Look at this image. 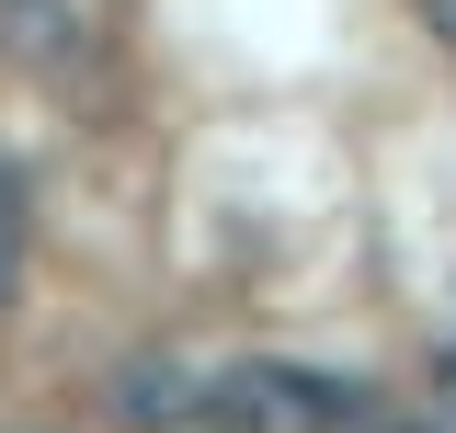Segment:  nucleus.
I'll use <instances>...</instances> for the list:
<instances>
[{
	"mask_svg": "<svg viewBox=\"0 0 456 433\" xmlns=\"http://www.w3.org/2000/svg\"><path fill=\"white\" fill-rule=\"evenodd\" d=\"M126 411H137V422H194V377H183V365H126Z\"/></svg>",
	"mask_w": 456,
	"mask_h": 433,
	"instance_id": "nucleus-3",
	"label": "nucleus"
},
{
	"mask_svg": "<svg viewBox=\"0 0 456 433\" xmlns=\"http://www.w3.org/2000/svg\"><path fill=\"white\" fill-rule=\"evenodd\" d=\"M388 433H434V422H388Z\"/></svg>",
	"mask_w": 456,
	"mask_h": 433,
	"instance_id": "nucleus-6",
	"label": "nucleus"
},
{
	"mask_svg": "<svg viewBox=\"0 0 456 433\" xmlns=\"http://www.w3.org/2000/svg\"><path fill=\"white\" fill-rule=\"evenodd\" d=\"M194 422L206 433H331V422H354V388L297 377V365H228V377L194 388Z\"/></svg>",
	"mask_w": 456,
	"mask_h": 433,
	"instance_id": "nucleus-1",
	"label": "nucleus"
},
{
	"mask_svg": "<svg viewBox=\"0 0 456 433\" xmlns=\"http://www.w3.org/2000/svg\"><path fill=\"white\" fill-rule=\"evenodd\" d=\"M422 23H434V35H445V57H456V0H422Z\"/></svg>",
	"mask_w": 456,
	"mask_h": 433,
	"instance_id": "nucleus-5",
	"label": "nucleus"
},
{
	"mask_svg": "<svg viewBox=\"0 0 456 433\" xmlns=\"http://www.w3.org/2000/svg\"><path fill=\"white\" fill-rule=\"evenodd\" d=\"M0 46L23 57V69H69L80 57V12L69 0H0Z\"/></svg>",
	"mask_w": 456,
	"mask_h": 433,
	"instance_id": "nucleus-2",
	"label": "nucleus"
},
{
	"mask_svg": "<svg viewBox=\"0 0 456 433\" xmlns=\"http://www.w3.org/2000/svg\"><path fill=\"white\" fill-rule=\"evenodd\" d=\"M12 263H23V206H12V183H0V285H12Z\"/></svg>",
	"mask_w": 456,
	"mask_h": 433,
	"instance_id": "nucleus-4",
	"label": "nucleus"
}]
</instances>
